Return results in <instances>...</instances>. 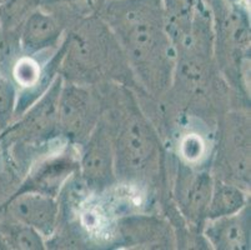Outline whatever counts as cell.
I'll list each match as a JSON object with an SVG mask.
<instances>
[{
    "label": "cell",
    "instance_id": "1",
    "mask_svg": "<svg viewBox=\"0 0 251 250\" xmlns=\"http://www.w3.org/2000/svg\"><path fill=\"white\" fill-rule=\"evenodd\" d=\"M154 151V137L147 124L140 120H130L119 137L118 167L126 173H138L147 168Z\"/></svg>",
    "mask_w": 251,
    "mask_h": 250
},
{
    "label": "cell",
    "instance_id": "2",
    "mask_svg": "<svg viewBox=\"0 0 251 250\" xmlns=\"http://www.w3.org/2000/svg\"><path fill=\"white\" fill-rule=\"evenodd\" d=\"M9 209L19 223L31 226L42 235L51 233L58 218L55 200L43 193L28 192L20 194L11 201Z\"/></svg>",
    "mask_w": 251,
    "mask_h": 250
},
{
    "label": "cell",
    "instance_id": "3",
    "mask_svg": "<svg viewBox=\"0 0 251 250\" xmlns=\"http://www.w3.org/2000/svg\"><path fill=\"white\" fill-rule=\"evenodd\" d=\"M113 150L102 130H98L89 141L84 153L83 175L90 187L102 188L113 178Z\"/></svg>",
    "mask_w": 251,
    "mask_h": 250
},
{
    "label": "cell",
    "instance_id": "4",
    "mask_svg": "<svg viewBox=\"0 0 251 250\" xmlns=\"http://www.w3.org/2000/svg\"><path fill=\"white\" fill-rule=\"evenodd\" d=\"M20 35L23 49L34 54L55 44L60 35V28L50 14L36 9L24 20Z\"/></svg>",
    "mask_w": 251,
    "mask_h": 250
},
{
    "label": "cell",
    "instance_id": "5",
    "mask_svg": "<svg viewBox=\"0 0 251 250\" xmlns=\"http://www.w3.org/2000/svg\"><path fill=\"white\" fill-rule=\"evenodd\" d=\"M90 104L85 91L68 86L59 94L58 120L68 134H80L88 124Z\"/></svg>",
    "mask_w": 251,
    "mask_h": 250
},
{
    "label": "cell",
    "instance_id": "6",
    "mask_svg": "<svg viewBox=\"0 0 251 250\" xmlns=\"http://www.w3.org/2000/svg\"><path fill=\"white\" fill-rule=\"evenodd\" d=\"M207 228V238L219 249H241L246 243V233L236 214L213 219Z\"/></svg>",
    "mask_w": 251,
    "mask_h": 250
},
{
    "label": "cell",
    "instance_id": "7",
    "mask_svg": "<svg viewBox=\"0 0 251 250\" xmlns=\"http://www.w3.org/2000/svg\"><path fill=\"white\" fill-rule=\"evenodd\" d=\"M245 204V196L237 188L231 185H218L213 188L211 198L207 204L206 214L210 219L234 215Z\"/></svg>",
    "mask_w": 251,
    "mask_h": 250
},
{
    "label": "cell",
    "instance_id": "8",
    "mask_svg": "<svg viewBox=\"0 0 251 250\" xmlns=\"http://www.w3.org/2000/svg\"><path fill=\"white\" fill-rule=\"evenodd\" d=\"M40 0H3L0 4V28L4 31H13L36 10Z\"/></svg>",
    "mask_w": 251,
    "mask_h": 250
},
{
    "label": "cell",
    "instance_id": "9",
    "mask_svg": "<svg viewBox=\"0 0 251 250\" xmlns=\"http://www.w3.org/2000/svg\"><path fill=\"white\" fill-rule=\"evenodd\" d=\"M59 94L60 90L58 84H55V86H52L51 90L45 95L44 99L34 108L28 119V125L31 130L43 133L52 125V121L58 118Z\"/></svg>",
    "mask_w": 251,
    "mask_h": 250
},
{
    "label": "cell",
    "instance_id": "10",
    "mask_svg": "<svg viewBox=\"0 0 251 250\" xmlns=\"http://www.w3.org/2000/svg\"><path fill=\"white\" fill-rule=\"evenodd\" d=\"M213 188V182L207 174H200L196 176L189 190V208L194 214L200 215L206 213Z\"/></svg>",
    "mask_w": 251,
    "mask_h": 250
},
{
    "label": "cell",
    "instance_id": "11",
    "mask_svg": "<svg viewBox=\"0 0 251 250\" xmlns=\"http://www.w3.org/2000/svg\"><path fill=\"white\" fill-rule=\"evenodd\" d=\"M5 237H8L9 245H13L17 249H43L44 245L42 234L22 223L9 229Z\"/></svg>",
    "mask_w": 251,
    "mask_h": 250
},
{
    "label": "cell",
    "instance_id": "12",
    "mask_svg": "<svg viewBox=\"0 0 251 250\" xmlns=\"http://www.w3.org/2000/svg\"><path fill=\"white\" fill-rule=\"evenodd\" d=\"M17 93L14 84L0 74V128L8 125L15 108Z\"/></svg>",
    "mask_w": 251,
    "mask_h": 250
},
{
    "label": "cell",
    "instance_id": "13",
    "mask_svg": "<svg viewBox=\"0 0 251 250\" xmlns=\"http://www.w3.org/2000/svg\"><path fill=\"white\" fill-rule=\"evenodd\" d=\"M13 74L20 86H33L40 77V69L29 58H20L13 65Z\"/></svg>",
    "mask_w": 251,
    "mask_h": 250
},
{
    "label": "cell",
    "instance_id": "14",
    "mask_svg": "<svg viewBox=\"0 0 251 250\" xmlns=\"http://www.w3.org/2000/svg\"><path fill=\"white\" fill-rule=\"evenodd\" d=\"M171 20H182L193 14L196 0H160Z\"/></svg>",
    "mask_w": 251,
    "mask_h": 250
},
{
    "label": "cell",
    "instance_id": "15",
    "mask_svg": "<svg viewBox=\"0 0 251 250\" xmlns=\"http://www.w3.org/2000/svg\"><path fill=\"white\" fill-rule=\"evenodd\" d=\"M185 144H188V145H190V150H186L185 151V157L189 158V159H194V158H198L200 157V148H201V143H200V140L198 139V138H194V137H190L186 139V141H185Z\"/></svg>",
    "mask_w": 251,
    "mask_h": 250
},
{
    "label": "cell",
    "instance_id": "16",
    "mask_svg": "<svg viewBox=\"0 0 251 250\" xmlns=\"http://www.w3.org/2000/svg\"><path fill=\"white\" fill-rule=\"evenodd\" d=\"M1 1H3V0H0V4H1Z\"/></svg>",
    "mask_w": 251,
    "mask_h": 250
}]
</instances>
